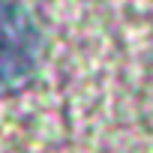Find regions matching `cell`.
Returning <instances> with one entry per match:
<instances>
[{
	"mask_svg": "<svg viewBox=\"0 0 153 153\" xmlns=\"http://www.w3.org/2000/svg\"><path fill=\"white\" fill-rule=\"evenodd\" d=\"M39 30L27 9L12 0H0V84L21 81L36 66Z\"/></svg>",
	"mask_w": 153,
	"mask_h": 153,
	"instance_id": "1",
	"label": "cell"
}]
</instances>
